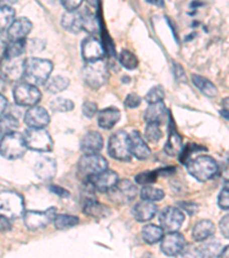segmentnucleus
<instances>
[{
  "label": "nucleus",
  "mask_w": 229,
  "mask_h": 258,
  "mask_svg": "<svg viewBox=\"0 0 229 258\" xmlns=\"http://www.w3.org/2000/svg\"><path fill=\"white\" fill-rule=\"evenodd\" d=\"M53 72V62L48 59L31 56L23 62V81L32 85L46 84Z\"/></svg>",
  "instance_id": "obj_1"
},
{
  "label": "nucleus",
  "mask_w": 229,
  "mask_h": 258,
  "mask_svg": "<svg viewBox=\"0 0 229 258\" xmlns=\"http://www.w3.org/2000/svg\"><path fill=\"white\" fill-rule=\"evenodd\" d=\"M187 171L191 177L201 182H205L214 178L218 173L219 166L216 161L209 155H198L191 157L186 162Z\"/></svg>",
  "instance_id": "obj_2"
},
{
  "label": "nucleus",
  "mask_w": 229,
  "mask_h": 258,
  "mask_svg": "<svg viewBox=\"0 0 229 258\" xmlns=\"http://www.w3.org/2000/svg\"><path fill=\"white\" fill-rule=\"evenodd\" d=\"M26 207L22 195L11 190L0 192V215L12 220L22 217Z\"/></svg>",
  "instance_id": "obj_3"
},
{
  "label": "nucleus",
  "mask_w": 229,
  "mask_h": 258,
  "mask_svg": "<svg viewBox=\"0 0 229 258\" xmlns=\"http://www.w3.org/2000/svg\"><path fill=\"white\" fill-rule=\"evenodd\" d=\"M83 77L86 85L91 89L98 90L109 81V68L103 60L86 62L83 69Z\"/></svg>",
  "instance_id": "obj_4"
},
{
  "label": "nucleus",
  "mask_w": 229,
  "mask_h": 258,
  "mask_svg": "<svg viewBox=\"0 0 229 258\" xmlns=\"http://www.w3.org/2000/svg\"><path fill=\"white\" fill-rule=\"evenodd\" d=\"M28 148L24 143L23 135L12 132L0 138V155L6 160H19L27 153Z\"/></svg>",
  "instance_id": "obj_5"
},
{
  "label": "nucleus",
  "mask_w": 229,
  "mask_h": 258,
  "mask_svg": "<svg viewBox=\"0 0 229 258\" xmlns=\"http://www.w3.org/2000/svg\"><path fill=\"white\" fill-rule=\"evenodd\" d=\"M106 169H108V161L99 153L84 154V156H82L77 163V174L79 179H82L84 182L89 180L92 176Z\"/></svg>",
  "instance_id": "obj_6"
},
{
  "label": "nucleus",
  "mask_w": 229,
  "mask_h": 258,
  "mask_svg": "<svg viewBox=\"0 0 229 258\" xmlns=\"http://www.w3.org/2000/svg\"><path fill=\"white\" fill-rule=\"evenodd\" d=\"M23 139L28 149L38 153H49L53 151V139L46 128L29 127L23 133Z\"/></svg>",
  "instance_id": "obj_7"
},
{
  "label": "nucleus",
  "mask_w": 229,
  "mask_h": 258,
  "mask_svg": "<svg viewBox=\"0 0 229 258\" xmlns=\"http://www.w3.org/2000/svg\"><path fill=\"white\" fill-rule=\"evenodd\" d=\"M108 154L112 159L122 162H127L132 159L127 132L120 130L110 136L108 141Z\"/></svg>",
  "instance_id": "obj_8"
},
{
  "label": "nucleus",
  "mask_w": 229,
  "mask_h": 258,
  "mask_svg": "<svg viewBox=\"0 0 229 258\" xmlns=\"http://www.w3.org/2000/svg\"><path fill=\"white\" fill-rule=\"evenodd\" d=\"M13 98L18 106L32 107L40 101L41 92L38 86L22 81L15 85L13 90Z\"/></svg>",
  "instance_id": "obj_9"
},
{
  "label": "nucleus",
  "mask_w": 229,
  "mask_h": 258,
  "mask_svg": "<svg viewBox=\"0 0 229 258\" xmlns=\"http://www.w3.org/2000/svg\"><path fill=\"white\" fill-rule=\"evenodd\" d=\"M108 195L112 202L116 205H127L132 202L136 198L137 188L135 184H133L128 179H122L117 180V182L108 190Z\"/></svg>",
  "instance_id": "obj_10"
},
{
  "label": "nucleus",
  "mask_w": 229,
  "mask_h": 258,
  "mask_svg": "<svg viewBox=\"0 0 229 258\" xmlns=\"http://www.w3.org/2000/svg\"><path fill=\"white\" fill-rule=\"evenodd\" d=\"M56 215V208L54 207L44 211H26L23 214V223L29 231L43 230L53 222Z\"/></svg>",
  "instance_id": "obj_11"
},
{
  "label": "nucleus",
  "mask_w": 229,
  "mask_h": 258,
  "mask_svg": "<svg viewBox=\"0 0 229 258\" xmlns=\"http://www.w3.org/2000/svg\"><path fill=\"white\" fill-rule=\"evenodd\" d=\"M186 216L179 207H166L161 211L160 220L161 227L166 232H176L182 227Z\"/></svg>",
  "instance_id": "obj_12"
},
{
  "label": "nucleus",
  "mask_w": 229,
  "mask_h": 258,
  "mask_svg": "<svg viewBox=\"0 0 229 258\" xmlns=\"http://www.w3.org/2000/svg\"><path fill=\"white\" fill-rule=\"evenodd\" d=\"M161 250L166 256H178L185 250L187 241L181 233L179 231L169 232L168 234L163 235V238L160 241Z\"/></svg>",
  "instance_id": "obj_13"
},
{
  "label": "nucleus",
  "mask_w": 229,
  "mask_h": 258,
  "mask_svg": "<svg viewBox=\"0 0 229 258\" xmlns=\"http://www.w3.org/2000/svg\"><path fill=\"white\" fill-rule=\"evenodd\" d=\"M118 180L117 172L112 170L106 169L103 171L99 172L94 176H92L86 184H89L94 190H98L100 193H108L112 186H114Z\"/></svg>",
  "instance_id": "obj_14"
},
{
  "label": "nucleus",
  "mask_w": 229,
  "mask_h": 258,
  "mask_svg": "<svg viewBox=\"0 0 229 258\" xmlns=\"http://www.w3.org/2000/svg\"><path fill=\"white\" fill-rule=\"evenodd\" d=\"M105 47L97 37H87L82 43V56L85 62L102 60L105 57Z\"/></svg>",
  "instance_id": "obj_15"
},
{
  "label": "nucleus",
  "mask_w": 229,
  "mask_h": 258,
  "mask_svg": "<svg viewBox=\"0 0 229 258\" xmlns=\"http://www.w3.org/2000/svg\"><path fill=\"white\" fill-rule=\"evenodd\" d=\"M51 122V116L44 107L32 106L24 114V123L28 127L45 128Z\"/></svg>",
  "instance_id": "obj_16"
},
{
  "label": "nucleus",
  "mask_w": 229,
  "mask_h": 258,
  "mask_svg": "<svg viewBox=\"0 0 229 258\" xmlns=\"http://www.w3.org/2000/svg\"><path fill=\"white\" fill-rule=\"evenodd\" d=\"M128 139H130V149L132 156L141 161L147 160L150 157V148H149L147 141L144 140L142 135L139 131L133 130L131 133H128Z\"/></svg>",
  "instance_id": "obj_17"
},
{
  "label": "nucleus",
  "mask_w": 229,
  "mask_h": 258,
  "mask_svg": "<svg viewBox=\"0 0 229 258\" xmlns=\"http://www.w3.org/2000/svg\"><path fill=\"white\" fill-rule=\"evenodd\" d=\"M33 24L28 18L15 19L6 31V36L10 40H24L31 32Z\"/></svg>",
  "instance_id": "obj_18"
},
{
  "label": "nucleus",
  "mask_w": 229,
  "mask_h": 258,
  "mask_svg": "<svg viewBox=\"0 0 229 258\" xmlns=\"http://www.w3.org/2000/svg\"><path fill=\"white\" fill-rule=\"evenodd\" d=\"M35 174L41 180H51L57 172V163L51 156H43L36 162L33 166Z\"/></svg>",
  "instance_id": "obj_19"
},
{
  "label": "nucleus",
  "mask_w": 229,
  "mask_h": 258,
  "mask_svg": "<svg viewBox=\"0 0 229 258\" xmlns=\"http://www.w3.org/2000/svg\"><path fill=\"white\" fill-rule=\"evenodd\" d=\"M158 211V208L154 202L144 201L137 202L136 205L132 208V216L136 222L139 223H147L155 217Z\"/></svg>",
  "instance_id": "obj_20"
},
{
  "label": "nucleus",
  "mask_w": 229,
  "mask_h": 258,
  "mask_svg": "<svg viewBox=\"0 0 229 258\" xmlns=\"http://www.w3.org/2000/svg\"><path fill=\"white\" fill-rule=\"evenodd\" d=\"M103 138L98 131H90L83 136L81 140V149L84 154H97L102 151Z\"/></svg>",
  "instance_id": "obj_21"
},
{
  "label": "nucleus",
  "mask_w": 229,
  "mask_h": 258,
  "mask_svg": "<svg viewBox=\"0 0 229 258\" xmlns=\"http://www.w3.org/2000/svg\"><path fill=\"white\" fill-rule=\"evenodd\" d=\"M23 62L20 57L12 60L4 59L0 67V74L6 81H19L23 77Z\"/></svg>",
  "instance_id": "obj_22"
},
{
  "label": "nucleus",
  "mask_w": 229,
  "mask_h": 258,
  "mask_svg": "<svg viewBox=\"0 0 229 258\" xmlns=\"http://www.w3.org/2000/svg\"><path fill=\"white\" fill-rule=\"evenodd\" d=\"M97 115L99 126L105 128V130H111L112 127H115L116 124L119 122L120 117H122L120 110L115 107H108L105 109L99 110Z\"/></svg>",
  "instance_id": "obj_23"
},
{
  "label": "nucleus",
  "mask_w": 229,
  "mask_h": 258,
  "mask_svg": "<svg viewBox=\"0 0 229 258\" xmlns=\"http://www.w3.org/2000/svg\"><path fill=\"white\" fill-rule=\"evenodd\" d=\"M168 115V109L163 101L150 103L149 107L145 109L143 118L147 124H162Z\"/></svg>",
  "instance_id": "obj_24"
},
{
  "label": "nucleus",
  "mask_w": 229,
  "mask_h": 258,
  "mask_svg": "<svg viewBox=\"0 0 229 258\" xmlns=\"http://www.w3.org/2000/svg\"><path fill=\"white\" fill-rule=\"evenodd\" d=\"M83 210H84L85 215L90 216V217H93L95 219L105 218L110 215L109 207H107L106 205H102V203H100L95 199H91V198H87L85 200Z\"/></svg>",
  "instance_id": "obj_25"
},
{
  "label": "nucleus",
  "mask_w": 229,
  "mask_h": 258,
  "mask_svg": "<svg viewBox=\"0 0 229 258\" xmlns=\"http://www.w3.org/2000/svg\"><path fill=\"white\" fill-rule=\"evenodd\" d=\"M214 233L215 226L213 222L210 219H203L201 222L195 224L193 231H191V236L197 242H202V241L210 239Z\"/></svg>",
  "instance_id": "obj_26"
},
{
  "label": "nucleus",
  "mask_w": 229,
  "mask_h": 258,
  "mask_svg": "<svg viewBox=\"0 0 229 258\" xmlns=\"http://www.w3.org/2000/svg\"><path fill=\"white\" fill-rule=\"evenodd\" d=\"M62 27L64 30L71 33H79L83 31V23H82V11H66V13L62 16Z\"/></svg>",
  "instance_id": "obj_27"
},
{
  "label": "nucleus",
  "mask_w": 229,
  "mask_h": 258,
  "mask_svg": "<svg viewBox=\"0 0 229 258\" xmlns=\"http://www.w3.org/2000/svg\"><path fill=\"white\" fill-rule=\"evenodd\" d=\"M191 82L193 84L201 91V92L209 98H214L218 94V89L210 80L206 77H203L201 75L193 74L191 75Z\"/></svg>",
  "instance_id": "obj_28"
},
{
  "label": "nucleus",
  "mask_w": 229,
  "mask_h": 258,
  "mask_svg": "<svg viewBox=\"0 0 229 258\" xmlns=\"http://www.w3.org/2000/svg\"><path fill=\"white\" fill-rule=\"evenodd\" d=\"M26 39L10 40V43H7L5 48H4V59L12 60L21 57V55H23V53L26 52Z\"/></svg>",
  "instance_id": "obj_29"
},
{
  "label": "nucleus",
  "mask_w": 229,
  "mask_h": 258,
  "mask_svg": "<svg viewBox=\"0 0 229 258\" xmlns=\"http://www.w3.org/2000/svg\"><path fill=\"white\" fill-rule=\"evenodd\" d=\"M164 235V230L161 226L154 225V224H148L145 225L142 231H141V236L145 243L148 244H156L160 242Z\"/></svg>",
  "instance_id": "obj_30"
},
{
  "label": "nucleus",
  "mask_w": 229,
  "mask_h": 258,
  "mask_svg": "<svg viewBox=\"0 0 229 258\" xmlns=\"http://www.w3.org/2000/svg\"><path fill=\"white\" fill-rule=\"evenodd\" d=\"M182 139L181 137L179 136V133L174 130V128H171V132L169 135V139L166 141L164 146V151L168 154L169 156H178L180 154L182 149Z\"/></svg>",
  "instance_id": "obj_31"
},
{
  "label": "nucleus",
  "mask_w": 229,
  "mask_h": 258,
  "mask_svg": "<svg viewBox=\"0 0 229 258\" xmlns=\"http://www.w3.org/2000/svg\"><path fill=\"white\" fill-rule=\"evenodd\" d=\"M223 248L219 241H207L199 245L196 249V253L202 257H219Z\"/></svg>",
  "instance_id": "obj_32"
},
{
  "label": "nucleus",
  "mask_w": 229,
  "mask_h": 258,
  "mask_svg": "<svg viewBox=\"0 0 229 258\" xmlns=\"http://www.w3.org/2000/svg\"><path fill=\"white\" fill-rule=\"evenodd\" d=\"M82 11V23H83V31H86L90 35H95L99 30L98 20L95 15L91 11L83 8Z\"/></svg>",
  "instance_id": "obj_33"
},
{
  "label": "nucleus",
  "mask_w": 229,
  "mask_h": 258,
  "mask_svg": "<svg viewBox=\"0 0 229 258\" xmlns=\"http://www.w3.org/2000/svg\"><path fill=\"white\" fill-rule=\"evenodd\" d=\"M20 126L19 119L13 115H2L0 116V138L4 136L15 132Z\"/></svg>",
  "instance_id": "obj_34"
},
{
  "label": "nucleus",
  "mask_w": 229,
  "mask_h": 258,
  "mask_svg": "<svg viewBox=\"0 0 229 258\" xmlns=\"http://www.w3.org/2000/svg\"><path fill=\"white\" fill-rule=\"evenodd\" d=\"M46 83H47V85H46V90H47V92L52 94L60 93L62 91L68 89L70 85L69 78H66L64 76H54L52 78L49 77V80Z\"/></svg>",
  "instance_id": "obj_35"
},
{
  "label": "nucleus",
  "mask_w": 229,
  "mask_h": 258,
  "mask_svg": "<svg viewBox=\"0 0 229 258\" xmlns=\"http://www.w3.org/2000/svg\"><path fill=\"white\" fill-rule=\"evenodd\" d=\"M140 198L141 200H144V201L157 202L165 198V193L163 189L157 188L155 186L144 185L140 190Z\"/></svg>",
  "instance_id": "obj_36"
},
{
  "label": "nucleus",
  "mask_w": 229,
  "mask_h": 258,
  "mask_svg": "<svg viewBox=\"0 0 229 258\" xmlns=\"http://www.w3.org/2000/svg\"><path fill=\"white\" fill-rule=\"evenodd\" d=\"M54 226L59 231H65L79 224V218L72 215H56L53 220Z\"/></svg>",
  "instance_id": "obj_37"
},
{
  "label": "nucleus",
  "mask_w": 229,
  "mask_h": 258,
  "mask_svg": "<svg viewBox=\"0 0 229 258\" xmlns=\"http://www.w3.org/2000/svg\"><path fill=\"white\" fill-rule=\"evenodd\" d=\"M15 20V11L13 7L0 6V32L7 31L8 27Z\"/></svg>",
  "instance_id": "obj_38"
},
{
  "label": "nucleus",
  "mask_w": 229,
  "mask_h": 258,
  "mask_svg": "<svg viewBox=\"0 0 229 258\" xmlns=\"http://www.w3.org/2000/svg\"><path fill=\"white\" fill-rule=\"evenodd\" d=\"M49 107H51L52 110L56 111V113H68V111L73 110L74 103L70 99L55 98L49 103Z\"/></svg>",
  "instance_id": "obj_39"
},
{
  "label": "nucleus",
  "mask_w": 229,
  "mask_h": 258,
  "mask_svg": "<svg viewBox=\"0 0 229 258\" xmlns=\"http://www.w3.org/2000/svg\"><path fill=\"white\" fill-rule=\"evenodd\" d=\"M119 62L127 70H134L139 66V60H137L136 55L128 49H123L119 53Z\"/></svg>",
  "instance_id": "obj_40"
},
{
  "label": "nucleus",
  "mask_w": 229,
  "mask_h": 258,
  "mask_svg": "<svg viewBox=\"0 0 229 258\" xmlns=\"http://www.w3.org/2000/svg\"><path fill=\"white\" fill-rule=\"evenodd\" d=\"M163 137L160 124H147L144 130V140L149 144H157Z\"/></svg>",
  "instance_id": "obj_41"
},
{
  "label": "nucleus",
  "mask_w": 229,
  "mask_h": 258,
  "mask_svg": "<svg viewBox=\"0 0 229 258\" xmlns=\"http://www.w3.org/2000/svg\"><path fill=\"white\" fill-rule=\"evenodd\" d=\"M204 151H206V147H203V146H198L195 144H189L185 146V147H182L180 154L178 155L179 161H180L182 164H186V162L193 157L194 153L204 152Z\"/></svg>",
  "instance_id": "obj_42"
},
{
  "label": "nucleus",
  "mask_w": 229,
  "mask_h": 258,
  "mask_svg": "<svg viewBox=\"0 0 229 258\" xmlns=\"http://www.w3.org/2000/svg\"><path fill=\"white\" fill-rule=\"evenodd\" d=\"M165 98V90L162 85H156L151 87L150 90L148 91V93L145 94L144 100L145 102H148L149 105L150 103H156L160 101H163Z\"/></svg>",
  "instance_id": "obj_43"
},
{
  "label": "nucleus",
  "mask_w": 229,
  "mask_h": 258,
  "mask_svg": "<svg viewBox=\"0 0 229 258\" xmlns=\"http://www.w3.org/2000/svg\"><path fill=\"white\" fill-rule=\"evenodd\" d=\"M158 177H161L160 174V170H156V171H147V172H142L139 173L135 177V182L140 185H149L152 184L154 181H156V179Z\"/></svg>",
  "instance_id": "obj_44"
},
{
  "label": "nucleus",
  "mask_w": 229,
  "mask_h": 258,
  "mask_svg": "<svg viewBox=\"0 0 229 258\" xmlns=\"http://www.w3.org/2000/svg\"><path fill=\"white\" fill-rule=\"evenodd\" d=\"M83 114L87 118H93L98 114V105L93 101H85L82 107Z\"/></svg>",
  "instance_id": "obj_45"
},
{
  "label": "nucleus",
  "mask_w": 229,
  "mask_h": 258,
  "mask_svg": "<svg viewBox=\"0 0 229 258\" xmlns=\"http://www.w3.org/2000/svg\"><path fill=\"white\" fill-rule=\"evenodd\" d=\"M141 101H142L141 97H139L136 93H131L127 95L126 99H125L124 103L127 108H131V109H133V108L139 107L141 105Z\"/></svg>",
  "instance_id": "obj_46"
},
{
  "label": "nucleus",
  "mask_w": 229,
  "mask_h": 258,
  "mask_svg": "<svg viewBox=\"0 0 229 258\" xmlns=\"http://www.w3.org/2000/svg\"><path fill=\"white\" fill-rule=\"evenodd\" d=\"M218 206L221 208L222 210H228L229 209V190L228 187L223 188L221 192H220L218 197Z\"/></svg>",
  "instance_id": "obj_47"
},
{
  "label": "nucleus",
  "mask_w": 229,
  "mask_h": 258,
  "mask_svg": "<svg viewBox=\"0 0 229 258\" xmlns=\"http://www.w3.org/2000/svg\"><path fill=\"white\" fill-rule=\"evenodd\" d=\"M178 207L180 208L182 211L188 212V215H190V216L196 214L198 210V206L194 202H180V203H178Z\"/></svg>",
  "instance_id": "obj_48"
},
{
  "label": "nucleus",
  "mask_w": 229,
  "mask_h": 258,
  "mask_svg": "<svg viewBox=\"0 0 229 258\" xmlns=\"http://www.w3.org/2000/svg\"><path fill=\"white\" fill-rule=\"evenodd\" d=\"M83 2H84V0H60L62 6H63L66 11L78 10V8H81Z\"/></svg>",
  "instance_id": "obj_49"
},
{
  "label": "nucleus",
  "mask_w": 229,
  "mask_h": 258,
  "mask_svg": "<svg viewBox=\"0 0 229 258\" xmlns=\"http://www.w3.org/2000/svg\"><path fill=\"white\" fill-rule=\"evenodd\" d=\"M219 227H220V231L222 233V235L226 239H228L229 238V216L228 215L223 216L221 220H220Z\"/></svg>",
  "instance_id": "obj_50"
},
{
  "label": "nucleus",
  "mask_w": 229,
  "mask_h": 258,
  "mask_svg": "<svg viewBox=\"0 0 229 258\" xmlns=\"http://www.w3.org/2000/svg\"><path fill=\"white\" fill-rule=\"evenodd\" d=\"M49 189H51L54 194H56L57 197H60V198H69L70 197L69 190L64 189L63 187L51 185V186H49Z\"/></svg>",
  "instance_id": "obj_51"
},
{
  "label": "nucleus",
  "mask_w": 229,
  "mask_h": 258,
  "mask_svg": "<svg viewBox=\"0 0 229 258\" xmlns=\"http://www.w3.org/2000/svg\"><path fill=\"white\" fill-rule=\"evenodd\" d=\"M11 228H12V225L10 223V219L0 215V231H2V232L10 231Z\"/></svg>",
  "instance_id": "obj_52"
},
{
  "label": "nucleus",
  "mask_w": 229,
  "mask_h": 258,
  "mask_svg": "<svg viewBox=\"0 0 229 258\" xmlns=\"http://www.w3.org/2000/svg\"><path fill=\"white\" fill-rule=\"evenodd\" d=\"M7 105H8V101H7L6 97L3 93H0V116L5 114Z\"/></svg>",
  "instance_id": "obj_53"
},
{
  "label": "nucleus",
  "mask_w": 229,
  "mask_h": 258,
  "mask_svg": "<svg viewBox=\"0 0 229 258\" xmlns=\"http://www.w3.org/2000/svg\"><path fill=\"white\" fill-rule=\"evenodd\" d=\"M145 3L151 4V5L157 6V7H164L165 6L164 0H145Z\"/></svg>",
  "instance_id": "obj_54"
},
{
  "label": "nucleus",
  "mask_w": 229,
  "mask_h": 258,
  "mask_svg": "<svg viewBox=\"0 0 229 258\" xmlns=\"http://www.w3.org/2000/svg\"><path fill=\"white\" fill-rule=\"evenodd\" d=\"M16 3H18V0H0V6L13 7Z\"/></svg>",
  "instance_id": "obj_55"
},
{
  "label": "nucleus",
  "mask_w": 229,
  "mask_h": 258,
  "mask_svg": "<svg viewBox=\"0 0 229 258\" xmlns=\"http://www.w3.org/2000/svg\"><path fill=\"white\" fill-rule=\"evenodd\" d=\"M5 83H6V80L4 78L3 75L0 74V93H2L4 89H5Z\"/></svg>",
  "instance_id": "obj_56"
},
{
  "label": "nucleus",
  "mask_w": 229,
  "mask_h": 258,
  "mask_svg": "<svg viewBox=\"0 0 229 258\" xmlns=\"http://www.w3.org/2000/svg\"><path fill=\"white\" fill-rule=\"evenodd\" d=\"M3 33H4V32H0V49L5 48L6 44H7V43H6V39L3 37Z\"/></svg>",
  "instance_id": "obj_57"
},
{
  "label": "nucleus",
  "mask_w": 229,
  "mask_h": 258,
  "mask_svg": "<svg viewBox=\"0 0 229 258\" xmlns=\"http://www.w3.org/2000/svg\"><path fill=\"white\" fill-rule=\"evenodd\" d=\"M86 2L89 3L91 6H97V4H98V0H86Z\"/></svg>",
  "instance_id": "obj_58"
}]
</instances>
